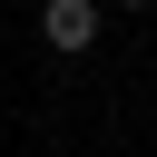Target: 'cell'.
Segmentation results:
<instances>
[{"mask_svg": "<svg viewBox=\"0 0 157 157\" xmlns=\"http://www.w3.org/2000/svg\"><path fill=\"white\" fill-rule=\"evenodd\" d=\"M98 20H108L98 0H39V39H49V49H88Z\"/></svg>", "mask_w": 157, "mask_h": 157, "instance_id": "1", "label": "cell"}, {"mask_svg": "<svg viewBox=\"0 0 157 157\" xmlns=\"http://www.w3.org/2000/svg\"><path fill=\"white\" fill-rule=\"evenodd\" d=\"M108 10H147V0H108Z\"/></svg>", "mask_w": 157, "mask_h": 157, "instance_id": "2", "label": "cell"}]
</instances>
